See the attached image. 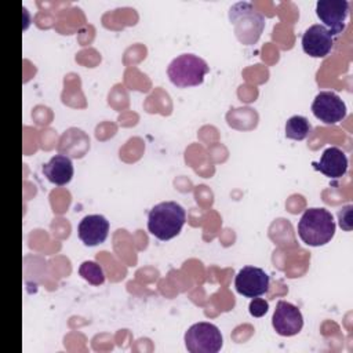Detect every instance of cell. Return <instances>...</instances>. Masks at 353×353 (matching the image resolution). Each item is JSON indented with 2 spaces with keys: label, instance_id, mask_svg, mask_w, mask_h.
Returning <instances> with one entry per match:
<instances>
[{
  "label": "cell",
  "instance_id": "cell-15",
  "mask_svg": "<svg viewBox=\"0 0 353 353\" xmlns=\"http://www.w3.org/2000/svg\"><path fill=\"white\" fill-rule=\"evenodd\" d=\"M79 274L92 285H101L105 281L102 268L94 261H84L79 268Z\"/></svg>",
  "mask_w": 353,
  "mask_h": 353
},
{
  "label": "cell",
  "instance_id": "cell-8",
  "mask_svg": "<svg viewBox=\"0 0 353 353\" xmlns=\"http://www.w3.org/2000/svg\"><path fill=\"white\" fill-rule=\"evenodd\" d=\"M236 291L247 298H256L268 292L269 276L256 266H244L239 270L234 279Z\"/></svg>",
  "mask_w": 353,
  "mask_h": 353
},
{
  "label": "cell",
  "instance_id": "cell-4",
  "mask_svg": "<svg viewBox=\"0 0 353 353\" xmlns=\"http://www.w3.org/2000/svg\"><path fill=\"white\" fill-rule=\"evenodd\" d=\"M210 66L203 58L194 54H181L170 62L167 74L174 85L186 88L201 84Z\"/></svg>",
  "mask_w": 353,
  "mask_h": 353
},
{
  "label": "cell",
  "instance_id": "cell-12",
  "mask_svg": "<svg viewBox=\"0 0 353 353\" xmlns=\"http://www.w3.org/2000/svg\"><path fill=\"white\" fill-rule=\"evenodd\" d=\"M347 157L345 152L336 146L327 148L320 160L313 163L314 168L330 179H339L347 171Z\"/></svg>",
  "mask_w": 353,
  "mask_h": 353
},
{
  "label": "cell",
  "instance_id": "cell-5",
  "mask_svg": "<svg viewBox=\"0 0 353 353\" xmlns=\"http://www.w3.org/2000/svg\"><path fill=\"white\" fill-rule=\"evenodd\" d=\"M185 346L190 353H216L223 345L219 328L207 321H200L188 328L185 332Z\"/></svg>",
  "mask_w": 353,
  "mask_h": 353
},
{
  "label": "cell",
  "instance_id": "cell-1",
  "mask_svg": "<svg viewBox=\"0 0 353 353\" xmlns=\"http://www.w3.org/2000/svg\"><path fill=\"white\" fill-rule=\"evenodd\" d=\"M186 221V212L176 201H161L148 212V229L159 240L178 236Z\"/></svg>",
  "mask_w": 353,
  "mask_h": 353
},
{
  "label": "cell",
  "instance_id": "cell-16",
  "mask_svg": "<svg viewBox=\"0 0 353 353\" xmlns=\"http://www.w3.org/2000/svg\"><path fill=\"white\" fill-rule=\"evenodd\" d=\"M268 309H269V303L256 296V298H252V301L250 302V306H248V310H250V314L254 316V317H262L268 313Z\"/></svg>",
  "mask_w": 353,
  "mask_h": 353
},
{
  "label": "cell",
  "instance_id": "cell-11",
  "mask_svg": "<svg viewBox=\"0 0 353 353\" xmlns=\"http://www.w3.org/2000/svg\"><path fill=\"white\" fill-rule=\"evenodd\" d=\"M109 233V221L99 214L85 215L77 226L79 239L88 247L103 243Z\"/></svg>",
  "mask_w": 353,
  "mask_h": 353
},
{
  "label": "cell",
  "instance_id": "cell-14",
  "mask_svg": "<svg viewBox=\"0 0 353 353\" xmlns=\"http://www.w3.org/2000/svg\"><path fill=\"white\" fill-rule=\"evenodd\" d=\"M310 130V123L305 116H291L285 123V137L294 141L305 139L309 135Z\"/></svg>",
  "mask_w": 353,
  "mask_h": 353
},
{
  "label": "cell",
  "instance_id": "cell-10",
  "mask_svg": "<svg viewBox=\"0 0 353 353\" xmlns=\"http://www.w3.org/2000/svg\"><path fill=\"white\" fill-rule=\"evenodd\" d=\"M332 47L334 36L325 26L320 23L309 26L302 34V48L313 58H323L328 55Z\"/></svg>",
  "mask_w": 353,
  "mask_h": 353
},
{
  "label": "cell",
  "instance_id": "cell-3",
  "mask_svg": "<svg viewBox=\"0 0 353 353\" xmlns=\"http://www.w3.org/2000/svg\"><path fill=\"white\" fill-rule=\"evenodd\" d=\"M229 19L234 28L236 37L245 46L254 44L265 28L263 15L248 1L233 4L229 10Z\"/></svg>",
  "mask_w": 353,
  "mask_h": 353
},
{
  "label": "cell",
  "instance_id": "cell-9",
  "mask_svg": "<svg viewBox=\"0 0 353 353\" xmlns=\"http://www.w3.org/2000/svg\"><path fill=\"white\" fill-rule=\"evenodd\" d=\"M272 325L279 335L292 336L302 330L303 317L295 305L287 301H279L272 317Z\"/></svg>",
  "mask_w": 353,
  "mask_h": 353
},
{
  "label": "cell",
  "instance_id": "cell-7",
  "mask_svg": "<svg viewBox=\"0 0 353 353\" xmlns=\"http://www.w3.org/2000/svg\"><path fill=\"white\" fill-rule=\"evenodd\" d=\"M316 14L332 36L342 33L349 14V1L346 0H319Z\"/></svg>",
  "mask_w": 353,
  "mask_h": 353
},
{
  "label": "cell",
  "instance_id": "cell-6",
  "mask_svg": "<svg viewBox=\"0 0 353 353\" xmlns=\"http://www.w3.org/2000/svg\"><path fill=\"white\" fill-rule=\"evenodd\" d=\"M312 113L325 124H336L346 117L345 102L332 91H320L312 103Z\"/></svg>",
  "mask_w": 353,
  "mask_h": 353
},
{
  "label": "cell",
  "instance_id": "cell-13",
  "mask_svg": "<svg viewBox=\"0 0 353 353\" xmlns=\"http://www.w3.org/2000/svg\"><path fill=\"white\" fill-rule=\"evenodd\" d=\"M74 168L70 157L66 154H55L52 156L44 165H43V174L44 176L54 185L63 186L70 182L73 176Z\"/></svg>",
  "mask_w": 353,
  "mask_h": 353
},
{
  "label": "cell",
  "instance_id": "cell-2",
  "mask_svg": "<svg viewBox=\"0 0 353 353\" xmlns=\"http://www.w3.org/2000/svg\"><path fill=\"white\" fill-rule=\"evenodd\" d=\"M335 228L334 216L325 208L305 210L296 226L299 239L310 247H320L331 241Z\"/></svg>",
  "mask_w": 353,
  "mask_h": 353
}]
</instances>
